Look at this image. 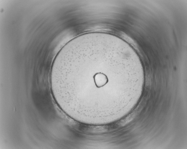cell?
Wrapping results in <instances>:
<instances>
[{
    "label": "cell",
    "instance_id": "6da1fadb",
    "mask_svg": "<svg viewBox=\"0 0 187 149\" xmlns=\"http://www.w3.org/2000/svg\"><path fill=\"white\" fill-rule=\"evenodd\" d=\"M130 59L114 36L86 34L71 40L59 51L52 65L50 80L68 106L84 111L102 108L110 83L121 77L124 63Z\"/></svg>",
    "mask_w": 187,
    "mask_h": 149
}]
</instances>
